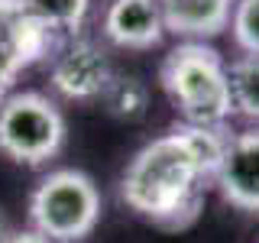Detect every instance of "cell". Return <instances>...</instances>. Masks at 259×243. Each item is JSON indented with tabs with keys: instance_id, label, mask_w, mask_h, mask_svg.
Masks as SVG:
<instances>
[{
	"instance_id": "obj_1",
	"label": "cell",
	"mask_w": 259,
	"mask_h": 243,
	"mask_svg": "<svg viewBox=\"0 0 259 243\" xmlns=\"http://www.w3.org/2000/svg\"><path fill=\"white\" fill-rule=\"evenodd\" d=\"M214 178L201 166L198 152L182 124L168 133L146 143L130 159L120 178V198L136 217L162 227V230H185L198 221Z\"/></svg>"
},
{
	"instance_id": "obj_2",
	"label": "cell",
	"mask_w": 259,
	"mask_h": 243,
	"mask_svg": "<svg viewBox=\"0 0 259 243\" xmlns=\"http://www.w3.org/2000/svg\"><path fill=\"white\" fill-rule=\"evenodd\" d=\"M159 85L188 127H227L233 117L227 62L210 43H178L159 65Z\"/></svg>"
},
{
	"instance_id": "obj_3",
	"label": "cell",
	"mask_w": 259,
	"mask_h": 243,
	"mask_svg": "<svg viewBox=\"0 0 259 243\" xmlns=\"http://www.w3.org/2000/svg\"><path fill=\"white\" fill-rule=\"evenodd\" d=\"M101 221V191L81 169H55L29 198V230L52 243H81Z\"/></svg>"
},
{
	"instance_id": "obj_4",
	"label": "cell",
	"mask_w": 259,
	"mask_h": 243,
	"mask_svg": "<svg viewBox=\"0 0 259 243\" xmlns=\"http://www.w3.org/2000/svg\"><path fill=\"white\" fill-rule=\"evenodd\" d=\"M65 146V117L52 97L16 91L0 104V152L16 166L39 169Z\"/></svg>"
},
{
	"instance_id": "obj_5",
	"label": "cell",
	"mask_w": 259,
	"mask_h": 243,
	"mask_svg": "<svg viewBox=\"0 0 259 243\" xmlns=\"http://www.w3.org/2000/svg\"><path fill=\"white\" fill-rule=\"evenodd\" d=\"M65 36L46 26L26 0H0V85L10 88L20 71L52 62Z\"/></svg>"
},
{
	"instance_id": "obj_6",
	"label": "cell",
	"mask_w": 259,
	"mask_h": 243,
	"mask_svg": "<svg viewBox=\"0 0 259 243\" xmlns=\"http://www.w3.org/2000/svg\"><path fill=\"white\" fill-rule=\"evenodd\" d=\"M110 78H113V68L107 62V52L94 39H84V36L65 39V46L55 52L52 68H49V81H52L55 94L78 104L101 101Z\"/></svg>"
},
{
	"instance_id": "obj_7",
	"label": "cell",
	"mask_w": 259,
	"mask_h": 243,
	"mask_svg": "<svg viewBox=\"0 0 259 243\" xmlns=\"http://www.w3.org/2000/svg\"><path fill=\"white\" fill-rule=\"evenodd\" d=\"M214 188L230 208L259 217V127L230 133Z\"/></svg>"
},
{
	"instance_id": "obj_8",
	"label": "cell",
	"mask_w": 259,
	"mask_h": 243,
	"mask_svg": "<svg viewBox=\"0 0 259 243\" xmlns=\"http://www.w3.org/2000/svg\"><path fill=\"white\" fill-rule=\"evenodd\" d=\"M101 32L110 46L130 49V52H149L165 39L156 0H107L101 16Z\"/></svg>"
},
{
	"instance_id": "obj_9",
	"label": "cell",
	"mask_w": 259,
	"mask_h": 243,
	"mask_svg": "<svg viewBox=\"0 0 259 243\" xmlns=\"http://www.w3.org/2000/svg\"><path fill=\"white\" fill-rule=\"evenodd\" d=\"M162 26L182 43H207L230 29L237 0H156Z\"/></svg>"
},
{
	"instance_id": "obj_10",
	"label": "cell",
	"mask_w": 259,
	"mask_h": 243,
	"mask_svg": "<svg viewBox=\"0 0 259 243\" xmlns=\"http://www.w3.org/2000/svg\"><path fill=\"white\" fill-rule=\"evenodd\" d=\"M227 88H230L233 117L259 127V59L256 55H237L227 65Z\"/></svg>"
},
{
	"instance_id": "obj_11",
	"label": "cell",
	"mask_w": 259,
	"mask_h": 243,
	"mask_svg": "<svg viewBox=\"0 0 259 243\" xmlns=\"http://www.w3.org/2000/svg\"><path fill=\"white\" fill-rule=\"evenodd\" d=\"M104 104H107V113L117 120H143L146 107H149V88L143 85L136 75H113L110 85L104 88Z\"/></svg>"
},
{
	"instance_id": "obj_12",
	"label": "cell",
	"mask_w": 259,
	"mask_h": 243,
	"mask_svg": "<svg viewBox=\"0 0 259 243\" xmlns=\"http://www.w3.org/2000/svg\"><path fill=\"white\" fill-rule=\"evenodd\" d=\"M26 7L46 26L62 32L65 39H75L81 32V26H84V20H88L91 0H26Z\"/></svg>"
},
{
	"instance_id": "obj_13",
	"label": "cell",
	"mask_w": 259,
	"mask_h": 243,
	"mask_svg": "<svg viewBox=\"0 0 259 243\" xmlns=\"http://www.w3.org/2000/svg\"><path fill=\"white\" fill-rule=\"evenodd\" d=\"M230 36L240 55L259 59V0H237L230 16Z\"/></svg>"
},
{
	"instance_id": "obj_14",
	"label": "cell",
	"mask_w": 259,
	"mask_h": 243,
	"mask_svg": "<svg viewBox=\"0 0 259 243\" xmlns=\"http://www.w3.org/2000/svg\"><path fill=\"white\" fill-rule=\"evenodd\" d=\"M4 243H52V240H46L42 233H36V230H16V233H10Z\"/></svg>"
},
{
	"instance_id": "obj_15",
	"label": "cell",
	"mask_w": 259,
	"mask_h": 243,
	"mask_svg": "<svg viewBox=\"0 0 259 243\" xmlns=\"http://www.w3.org/2000/svg\"><path fill=\"white\" fill-rule=\"evenodd\" d=\"M7 237H10V221H7V214H4V208H0V243H4Z\"/></svg>"
},
{
	"instance_id": "obj_16",
	"label": "cell",
	"mask_w": 259,
	"mask_h": 243,
	"mask_svg": "<svg viewBox=\"0 0 259 243\" xmlns=\"http://www.w3.org/2000/svg\"><path fill=\"white\" fill-rule=\"evenodd\" d=\"M4 101H7V88L0 85V104H4Z\"/></svg>"
}]
</instances>
